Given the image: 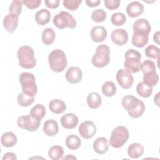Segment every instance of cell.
Instances as JSON below:
<instances>
[{
	"label": "cell",
	"instance_id": "12",
	"mask_svg": "<svg viewBox=\"0 0 160 160\" xmlns=\"http://www.w3.org/2000/svg\"><path fill=\"white\" fill-rule=\"evenodd\" d=\"M2 24L4 29L9 32L12 33L17 28L18 24V16L9 13L3 18Z\"/></svg>",
	"mask_w": 160,
	"mask_h": 160
},
{
	"label": "cell",
	"instance_id": "44",
	"mask_svg": "<svg viewBox=\"0 0 160 160\" xmlns=\"http://www.w3.org/2000/svg\"><path fill=\"white\" fill-rule=\"evenodd\" d=\"M59 0H45L44 3L46 6L50 9H56L59 5Z\"/></svg>",
	"mask_w": 160,
	"mask_h": 160
},
{
	"label": "cell",
	"instance_id": "8",
	"mask_svg": "<svg viewBox=\"0 0 160 160\" xmlns=\"http://www.w3.org/2000/svg\"><path fill=\"white\" fill-rule=\"evenodd\" d=\"M17 124L20 128L32 132L38 129L41 124V120L34 119L31 115H25L18 118Z\"/></svg>",
	"mask_w": 160,
	"mask_h": 160
},
{
	"label": "cell",
	"instance_id": "17",
	"mask_svg": "<svg viewBox=\"0 0 160 160\" xmlns=\"http://www.w3.org/2000/svg\"><path fill=\"white\" fill-rule=\"evenodd\" d=\"M144 6L138 1H132L128 4L126 7V12L131 18H136L142 14Z\"/></svg>",
	"mask_w": 160,
	"mask_h": 160
},
{
	"label": "cell",
	"instance_id": "31",
	"mask_svg": "<svg viewBox=\"0 0 160 160\" xmlns=\"http://www.w3.org/2000/svg\"><path fill=\"white\" fill-rule=\"evenodd\" d=\"M152 88L148 86L143 82H140L136 86L137 93L142 98H148L152 93Z\"/></svg>",
	"mask_w": 160,
	"mask_h": 160
},
{
	"label": "cell",
	"instance_id": "43",
	"mask_svg": "<svg viewBox=\"0 0 160 160\" xmlns=\"http://www.w3.org/2000/svg\"><path fill=\"white\" fill-rule=\"evenodd\" d=\"M24 4L26 5V6L30 9H34L38 8L39 5L41 3V0H26L22 1Z\"/></svg>",
	"mask_w": 160,
	"mask_h": 160
},
{
	"label": "cell",
	"instance_id": "32",
	"mask_svg": "<svg viewBox=\"0 0 160 160\" xmlns=\"http://www.w3.org/2000/svg\"><path fill=\"white\" fill-rule=\"evenodd\" d=\"M64 155V149L62 147L58 145L51 146L48 151V156L52 160L61 159Z\"/></svg>",
	"mask_w": 160,
	"mask_h": 160
},
{
	"label": "cell",
	"instance_id": "35",
	"mask_svg": "<svg viewBox=\"0 0 160 160\" xmlns=\"http://www.w3.org/2000/svg\"><path fill=\"white\" fill-rule=\"evenodd\" d=\"M126 21V16L122 12L113 13L111 18L112 24L116 26H121L123 25Z\"/></svg>",
	"mask_w": 160,
	"mask_h": 160
},
{
	"label": "cell",
	"instance_id": "20",
	"mask_svg": "<svg viewBox=\"0 0 160 160\" xmlns=\"http://www.w3.org/2000/svg\"><path fill=\"white\" fill-rule=\"evenodd\" d=\"M93 149L98 154H102L106 153L109 149L108 139L104 137L96 139L93 142Z\"/></svg>",
	"mask_w": 160,
	"mask_h": 160
},
{
	"label": "cell",
	"instance_id": "13",
	"mask_svg": "<svg viewBox=\"0 0 160 160\" xmlns=\"http://www.w3.org/2000/svg\"><path fill=\"white\" fill-rule=\"evenodd\" d=\"M82 77V72L78 67H71L66 72V79L71 84L79 82Z\"/></svg>",
	"mask_w": 160,
	"mask_h": 160
},
{
	"label": "cell",
	"instance_id": "30",
	"mask_svg": "<svg viewBox=\"0 0 160 160\" xmlns=\"http://www.w3.org/2000/svg\"><path fill=\"white\" fill-rule=\"evenodd\" d=\"M46 114V108L41 104H37L33 106L30 111V115L34 119L41 120Z\"/></svg>",
	"mask_w": 160,
	"mask_h": 160
},
{
	"label": "cell",
	"instance_id": "25",
	"mask_svg": "<svg viewBox=\"0 0 160 160\" xmlns=\"http://www.w3.org/2000/svg\"><path fill=\"white\" fill-rule=\"evenodd\" d=\"M149 40L148 34L140 32H134L132 37V44L138 48H143Z\"/></svg>",
	"mask_w": 160,
	"mask_h": 160
},
{
	"label": "cell",
	"instance_id": "2",
	"mask_svg": "<svg viewBox=\"0 0 160 160\" xmlns=\"http://www.w3.org/2000/svg\"><path fill=\"white\" fill-rule=\"evenodd\" d=\"M48 62L51 70L56 72H62L68 64L64 52L59 49H54L49 54Z\"/></svg>",
	"mask_w": 160,
	"mask_h": 160
},
{
	"label": "cell",
	"instance_id": "3",
	"mask_svg": "<svg viewBox=\"0 0 160 160\" xmlns=\"http://www.w3.org/2000/svg\"><path fill=\"white\" fill-rule=\"evenodd\" d=\"M124 68L130 73H136L141 70V55L140 52L133 49L128 50L124 55Z\"/></svg>",
	"mask_w": 160,
	"mask_h": 160
},
{
	"label": "cell",
	"instance_id": "33",
	"mask_svg": "<svg viewBox=\"0 0 160 160\" xmlns=\"http://www.w3.org/2000/svg\"><path fill=\"white\" fill-rule=\"evenodd\" d=\"M116 86L112 81H106L102 85V92L107 97H112L116 92Z\"/></svg>",
	"mask_w": 160,
	"mask_h": 160
},
{
	"label": "cell",
	"instance_id": "7",
	"mask_svg": "<svg viewBox=\"0 0 160 160\" xmlns=\"http://www.w3.org/2000/svg\"><path fill=\"white\" fill-rule=\"evenodd\" d=\"M53 24L56 27L62 29L66 27L74 29L76 27V21L73 16L67 11H61L55 15L52 19Z\"/></svg>",
	"mask_w": 160,
	"mask_h": 160
},
{
	"label": "cell",
	"instance_id": "40",
	"mask_svg": "<svg viewBox=\"0 0 160 160\" xmlns=\"http://www.w3.org/2000/svg\"><path fill=\"white\" fill-rule=\"evenodd\" d=\"M81 2V0H64L62 1L64 7L70 11L76 10Z\"/></svg>",
	"mask_w": 160,
	"mask_h": 160
},
{
	"label": "cell",
	"instance_id": "37",
	"mask_svg": "<svg viewBox=\"0 0 160 160\" xmlns=\"http://www.w3.org/2000/svg\"><path fill=\"white\" fill-rule=\"evenodd\" d=\"M145 55L152 59H157L159 55V48L154 45H149L144 51Z\"/></svg>",
	"mask_w": 160,
	"mask_h": 160
},
{
	"label": "cell",
	"instance_id": "34",
	"mask_svg": "<svg viewBox=\"0 0 160 160\" xmlns=\"http://www.w3.org/2000/svg\"><path fill=\"white\" fill-rule=\"evenodd\" d=\"M34 100V96H31L24 92L19 94L17 98L18 103L22 107H27L30 106Z\"/></svg>",
	"mask_w": 160,
	"mask_h": 160
},
{
	"label": "cell",
	"instance_id": "19",
	"mask_svg": "<svg viewBox=\"0 0 160 160\" xmlns=\"http://www.w3.org/2000/svg\"><path fill=\"white\" fill-rule=\"evenodd\" d=\"M43 131L48 136H54L59 131L58 122L52 119L46 121L43 125Z\"/></svg>",
	"mask_w": 160,
	"mask_h": 160
},
{
	"label": "cell",
	"instance_id": "22",
	"mask_svg": "<svg viewBox=\"0 0 160 160\" xmlns=\"http://www.w3.org/2000/svg\"><path fill=\"white\" fill-rule=\"evenodd\" d=\"M49 108L53 113L61 114L66 111V105L63 101L59 99H55L49 102Z\"/></svg>",
	"mask_w": 160,
	"mask_h": 160
},
{
	"label": "cell",
	"instance_id": "45",
	"mask_svg": "<svg viewBox=\"0 0 160 160\" xmlns=\"http://www.w3.org/2000/svg\"><path fill=\"white\" fill-rule=\"evenodd\" d=\"M86 3L88 7L94 8L101 3V0H86Z\"/></svg>",
	"mask_w": 160,
	"mask_h": 160
},
{
	"label": "cell",
	"instance_id": "28",
	"mask_svg": "<svg viewBox=\"0 0 160 160\" xmlns=\"http://www.w3.org/2000/svg\"><path fill=\"white\" fill-rule=\"evenodd\" d=\"M159 81V76L156 73V71L148 72L144 74L143 82L150 87L156 86Z\"/></svg>",
	"mask_w": 160,
	"mask_h": 160
},
{
	"label": "cell",
	"instance_id": "11",
	"mask_svg": "<svg viewBox=\"0 0 160 160\" xmlns=\"http://www.w3.org/2000/svg\"><path fill=\"white\" fill-rule=\"evenodd\" d=\"M111 38L112 41L118 46H122L128 41V34L123 29H116L111 32Z\"/></svg>",
	"mask_w": 160,
	"mask_h": 160
},
{
	"label": "cell",
	"instance_id": "49",
	"mask_svg": "<svg viewBox=\"0 0 160 160\" xmlns=\"http://www.w3.org/2000/svg\"><path fill=\"white\" fill-rule=\"evenodd\" d=\"M61 159H63V160H64V159H76V158L74 157V156H73L71 155V154H70V155L68 154V155H67L66 157L62 158Z\"/></svg>",
	"mask_w": 160,
	"mask_h": 160
},
{
	"label": "cell",
	"instance_id": "6",
	"mask_svg": "<svg viewBox=\"0 0 160 160\" xmlns=\"http://www.w3.org/2000/svg\"><path fill=\"white\" fill-rule=\"evenodd\" d=\"M19 79L22 92L31 96H34L38 92L34 75L31 72H24L19 75Z\"/></svg>",
	"mask_w": 160,
	"mask_h": 160
},
{
	"label": "cell",
	"instance_id": "23",
	"mask_svg": "<svg viewBox=\"0 0 160 160\" xmlns=\"http://www.w3.org/2000/svg\"><path fill=\"white\" fill-rule=\"evenodd\" d=\"M50 18V12L46 9H41L35 14V20L36 22L41 26L47 24L49 22Z\"/></svg>",
	"mask_w": 160,
	"mask_h": 160
},
{
	"label": "cell",
	"instance_id": "16",
	"mask_svg": "<svg viewBox=\"0 0 160 160\" xmlns=\"http://www.w3.org/2000/svg\"><path fill=\"white\" fill-rule=\"evenodd\" d=\"M134 32H140L149 34L151 32V28L148 21L144 18H140L135 21L132 25Z\"/></svg>",
	"mask_w": 160,
	"mask_h": 160
},
{
	"label": "cell",
	"instance_id": "41",
	"mask_svg": "<svg viewBox=\"0 0 160 160\" xmlns=\"http://www.w3.org/2000/svg\"><path fill=\"white\" fill-rule=\"evenodd\" d=\"M141 71L144 74L148 72L156 71V66L154 61L151 60H145L141 63Z\"/></svg>",
	"mask_w": 160,
	"mask_h": 160
},
{
	"label": "cell",
	"instance_id": "5",
	"mask_svg": "<svg viewBox=\"0 0 160 160\" xmlns=\"http://www.w3.org/2000/svg\"><path fill=\"white\" fill-rule=\"evenodd\" d=\"M129 136V132L128 128L125 126H118L111 132L109 144L114 148H121L128 141Z\"/></svg>",
	"mask_w": 160,
	"mask_h": 160
},
{
	"label": "cell",
	"instance_id": "38",
	"mask_svg": "<svg viewBox=\"0 0 160 160\" xmlns=\"http://www.w3.org/2000/svg\"><path fill=\"white\" fill-rule=\"evenodd\" d=\"M22 2L21 1H12L9 8V13L19 16L22 12Z\"/></svg>",
	"mask_w": 160,
	"mask_h": 160
},
{
	"label": "cell",
	"instance_id": "27",
	"mask_svg": "<svg viewBox=\"0 0 160 160\" xmlns=\"http://www.w3.org/2000/svg\"><path fill=\"white\" fill-rule=\"evenodd\" d=\"M56 34L52 28H47L43 30L41 34V39L45 45H51L55 40Z\"/></svg>",
	"mask_w": 160,
	"mask_h": 160
},
{
	"label": "cell",
	"instance_id": "18",
	"mask_svg": "<svg viewBox=\"0 0 160 160\" xmlns=\"http://www.w3.org/2000/svg\"><path fill=\"white\" fill-rule=\"evenodd\" d=\"M141 100L136 98L135 96L131 95L125 96L121 101L122 107L128 112L133 111L135 108H137Z\"/></svg>",
	"mask_w": 160,
	"mask_h": 160
},
{
	"label": "cell",
	"instance_id": "4",
	"mask_svg": "<svg viewBox=\"0 0 160 160\" xmlns=\"http://www.w3.org/2000/svg\"><path fill=\"white\" fill-rule=\"evenodd\" d=\"M110 61V49L108 45L101 44L96 49L95 54L91 59L92 65L96 68L106 66Z\"/></svg>",
	"mask_w": 160,
	"mask_h": 160
},
{
	"label": "cell",
	"instance_id": "48",
	"mask_svg": "<svg viewBox=\"0 0 160 160\" xmlns=\"http://www.w3.org/2000/svg\"><path fill=\"white\" fill-rule=\"evenodd\" d=\"M159 92H158L157 94L156 95V96H154V103H156L158 106H159Z\"/></svg>",
	"mask_w": 160,
	"mask_h": 160
},
{
	"label": "cell",
	"instance_id": "24",
	"mask_svg": "<svg viewBox=\"0 0 160 160\" xmlns=\"http://www.w3.org/2000/svg\"><path fill=\"white\" fill-rule=\"evenodd\" d=\"M144 153L143 146L138 142L132 143L128 149V156L133 159H136L141 157Z\"/></svg>",
	"mask_w": 160,
	"mask_h": 160
},
{
	"label": "cell",
	"instance_id": "42",
	"mask_svg": "<svg viewBox=\"0 0 160 160\" xmlns=\"http://www.w3.org/2000/svg\"><path fill=\"white\" fill-rule=\"evenodd\" d=\"M104 5L109 10H114L119 8L120 5L119 0H104Z\"/></svg>",
	"mask_w": 160,
	"mask_h": 160
},
{
	"label": "cell",
	"instance_id": "26",
	"mask_svg": "<svg viewBox=\"0 0 160 160\" xmlns=\"http://www.w3.org/2000/svg\"><path fill=\"white\" fill-rule=\"evenodd\" d=\"M102 103V99L100 95L96 92H92L87 96V104L91 109L98 108Z\"/></svg>",
	"mask_w": 160,
	"mask_h": 160
},
{
	"label": "cell",
	"instance_id": "46",
	"mask_svg": "<svg viewBox=\"0 0 160 160\" xmlns=\"http://www.w3.org/2000/svg\"><path fill=\"white\" fill-rule=\"evenodd\" d=\"M10 160V159H13V160H17V157L16 156V154L13 152H7L6 154H4L3 157H2V160Z\"/></svg>",
	"mask_w": 160,
	"mask_h": 160
},
{
	"label": "cell",
	"instance_id": "15",
	"mask_svg": "<svg viewBox=\"0 0 160 160\" xmlns=\"http://www.w3.org/2000/svg\"><path fill=\"white\" fill-rule=\"evenodd\" d=\"M107 30L101 26H94L90 32V36L92 40L96 42H101L104 41L107 38Z\"/></svg>",
	"mask_w": 160,
	"mask_h": 160
},
{
	"label": "cell",
	"instance_id": "39",
	"mask_svg": "<svg viewBox=\"0 0 160 160\" xmlns=\"http://www.w3.org/2000/svg\"><path fill=\"white\" fill-rule=\"evenodd\" d=\"M144 111H145L144 103L142 101H140V102L136 108H135L133 111H129L128 112V114L129 115V116H131V118H138L143 114Z\"/></svg>",
	"mask_w": 160,
	"mask_h": 160
},
{
	"label": "cell",
	"instance_id": "29",
	"mask_svg": "<svg viewBox=\"0 0 160 160\" xmlns=\"http://www.w3.org/2000/svg\"><path fill=\"white\" fill-rule=\"evenodd\" d=\"M81 144L80 138L75 134H71L66 139V145L71 150L78 149Z\"/></svg>",
	"mask_w": 160,
	"mask_h": 160
},
{
	"label": "cell",
	"instance_id": "9",
	"mask_svg": "<svg viewBox=\"0 0 160 160\" xmlns=\"http://www.w3.org/2000/svg\"><path fill=\"white\" fill-rule=\"evenodd\" d=\"M116 79L119 86L124 89H129L132 87L134 78L131 73L126 69H121L116 73Z\"/></svg>",
	"mask_w": 160,
	"mask_h": 160
},
{
	"label": "cell",
	"instance_id": "21",
	"mask_svg": "<svg viewBox=\"0 0 160 160\" xmlns=\"http://www.w3.org/2000/svg\"><path fill=\"white\" fill-rule=\"evenodd\" d=\"M17 137L12 132H6L2 134L1 138L2 145L5 148H11L17 143Z\"/></svg>",
	"mask_w": 160,
	"mask_h": 160
},
{
	"label": "cell",
	"instance_id": "36",
	"mask_svg": "<svg viewBox=\"0 0 160 160\" xmlns=\"http://www.w3.org/2000/svg\"><path fill=\"white\" fill-rule=\"evenodd\" d=\"M106 12L102 9H98L94 11L91 14V19L96 22H101L106 19Z\"/></svg>",
	"mask_w": 160,
	"mask_h": 160
},
{
	"label": "cell",
	"instance_id": "14",
	"mask_svg": "<svg viewBox=\"0 0 160 160\" xmlns=\"http://www.w3.org/2000/svg\"><path fill=\"white\" fill-rule=\"evenodd\" d=\"M79 119L78 116L72 112L66 113L61 118V123L65 129H71L76 128L78 124Z\"/></svg>",
	"mask_w": 160,
	"mask_h": 160
},
{
	"label": "cell",
	"instance_id": "47",
	"mask_svg": "<svg viewBox=\"0 0 160 160\" xmlns=\"http://www.w3.org/2000/svg\"><path fill=\"white\" fill-rule=\"evenodd\" d=\"M159 31H157L156 32H155V33L154 34V36H153V40H154V41L158 43V44L159 43Z\"/></svg>",
	"mask_w": 160,
	"mask_h": 160
},
{
	"label": "cell",
	"instance_id": "1",
	"mask_svg": "<svg viewBox=\"0 0 160 160\" xmlns=\"http://www.w3.org/2000/svg\"><path fill=\"white\" fill-rule=\"evenodd\" d=\"M19 65L25 69L33 68L36 64L33 49L29 46H22L17 51Z\"/></svg>",
	"mask_w": 160,
	"mask_h": 160
},
{
	"label": "cell",
	"instance_id": "10",
	"mask_svg": "<svg viewBox=\"0 0 160 160\" xmlns=\"http://www.w3.org/2000/svg\"><path fill=\"white\" fill-rule=\"evenodd\" d=\"M96 130L95 124L91 121H85L79 126V134L84 139L92 138L95 135Z\"/></svg>",
	"mask_w": 160,
	"mask_h": 160
}]
</instances>
